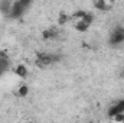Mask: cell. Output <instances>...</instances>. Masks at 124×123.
Wrapping results in <instances>:
<instances>
[{
	"mask_svg": "<svg viewBox=\"0 0 124 123\" xmlns=\"http://www.w3.org/2000/svg\"><path fill=\"white\" fill-rule=\"evenodd\" d=\"M110 4L111 3H108L107 0H95V7L100 10H110Z\"/></svg>",
	"mask_w": 124,
	"mask_h": 123,
	"instance_id": "8",
	"label": "cell"
},
{
	"mask_svg": "<svg viewBox=\"0 0 124 123\" xmlns=\"http://www.w3.org/2000/svg\"><path fill=\"white\" fill-rule=\"evenodd\" d=\"M91 23H93V15H90V16H87V18H84V19H77V20H74L75 29L79 31V32H85L90 28Z\"/></svg>",
	"mask_w": 124,
	"mask_h": 123,
	"instance_id": "3",
	"label": "cell"
},
{
	"mask_svg": "<svg viewBox=\"0 0 124 123\" xmlns=\"http://www.w3.org/2000/svg\"><path fill=\"white\" fill-rule=\"evenodd\" d=\"M121 42H124V28H116L114 31L111 32L110 44L111 45H118Z\"/></svg>",
	"mask_w": 124,
	"mask_h": 123,
	"instance_id": "4",
	"label": "cell"
},
{
	"mask_svg": "<svg viewBox=\"0 0 124 123\" xmlns=\"http://www.w3.org/2000/svg\"><path fill=\"white\" fill-rule=\"evenodd\" d=\"M56 61H59V57L58 55L48 54V52H42V54H38L35 64L38 67H40V68H45V67H48V65H51V64H54V62H56Z\"/></svg>",
	"mask_w": 124,
	"mask_h": 123,
	"instance_id": "1",
	"label": "cell"
},
{
	"mask_svg": "<svg viewBox=\"0 0 124 123\" xmlns=\"http://www.w3.org/2000/svg\"><path fill=\"white\" fill-rule=\"evenodd\" d=\"M12 4H13V3H10L9 0H4V1H1V3H0V10H1L4 15H10Z\"/></svg>",
	"mask_w": 124,
	"mask_h": 123,
	"instance_id": "7",
	"label": "cell"
},
{
	"mask_svg": "<svg viewBox=\"0 0 124 123\" xmlns=\"http://www.w3.org/2000/svg\"><path fill=\"white\" fill-rule=\"evenodd\" d=\"M28 93H29L28 86H22V87L17 90V93H16V94H17L19 97H26V96H28Z\"/></svg>",
	"mask_w": 124,
	"mask_h": 123,
	"instance_id": "11",
	"label": "cell"
},
{
	"mask_svg": "<svg viewBox=\"0 0 124 123\" xmlns=\"http://www.w3.org/2000/svg\"><path fill=\"white\" fill-rule=\"evenodd\" d=\"M31 1L32 0H16V1L12 4L10 16H12V18H19V16H22V15L26 12V9L29 7Z\"/></svg>",
	"mask_w": 124,
	"mask_h": 123,
	"instance_id": "2",
	"label": "cell"
},
{
	"mask_svg": "<svg viewBox=\"0 0 124 123\" xmlns=\"http://www.w3.org/2000/svg\"><path fill=\"white\" fill-rule=\"evenodd\" d=\"M42 36H43V39H55V38L58 36V29H56V28L46 29V31H43Z\"/></svg>",
	"mask_w": 124,
	"mask_h": 123,
	"instance_id": "6",
	"label": "cell"
},
{
	"mask_svg": "<svg viewBox=\"0 0 124 123\" xmlns=\"http://www.w3.org/2000/svg\"><path fill=\"white\" fill-rule=\"evenodd\" d=\"M68 22V16L65 15V13H61L59 15V19H58V23L59 25H63V23H66Z\"/></svg>",
	"mask_w": 124,
	"mask_h": 123,
	"instance_id": "12",
	"label": "cell"
},
{
	"mask_svg": "<svg viewBox=\"0 0 124 123\" xmlns=\"http://www.w3.org/2000/svg\"><path fill=\"white\" fill-rule=\"evenodd\" d=\"M15 72H16L17 77H22V78H26L28 77V68L25 65H17L16 70H15Z\"/></svg>",
	"mask_w": 124,
	"mask_h": 123,
	"instance_id": "9",
	"label": "cell"
},
{
	"mask_svg": "<svg viewBox=\"0 0 124 123\" xmlns=\"http://www.w3.org/2000/svg\"><path fill=\"white\" fill-rule=\"evenodd\" d=\"M7 67H9V61H7V58H1V57H0V75L7 70Z\"/></svg>",
	"mask_w": 124,
	"mask_h": 123,
	"instance_id": "10",
	"label": "cell"
},
{
	"mask_svg": "<svg viewBox=\"0 0 124 123\" xmlns=\"http://www.w3.org/2000/svg\"><path fill=\"white\" fill-rule=\"evenodd\" d=\"M113 119L117 120V122H124V112L123 113H117L116 116H113Z\"/></svg>",
	"mask_w": 124,
	"mask_h": 123,
	"instance_id": "13",
	"label": "cell"
},
{
	"mask_svg": "<svg viewBox=\"0 0 124 123\" xmlns=\"http://www.w3.org/2000/svg\"><path fill=\"white\" fill-rule=\"evenodd\" d=\"M107 1H108V3H114L116 0H107Z\"/></svg>",
	"mask_w": 124,
	"mask_h": 123,
	"instance_id": "15",
	"label": "cell"
},
{
	"mask_svg": "<svg viewBox=\"0 0 124 123\" xmlns=\"http://www.w3.org/2000/svg\"><path fill=\"white\" fill-rule=\"evenodd\" d=\"M0 57H1V58H6V52H4V51H0Z\"/></svg>",
	"mask_w": 124,
	"mask_h": 123,
	"instance_id": "14",
	"label": "cell"
},
{
	"mask_svg": "<svg viewBox=\"0 0 124 123\" xmlns=\"http://www.w3.org/2000/svg\"><path fill=\"white\" fill-rule=\"evenodd\" d=\"M124 112V100H120L116 106H113L111 109H110V116L113 117V116H116L117 113H123Z\"/></svg>",
	"mask_w": 124,
	"mask_h": 123,
	"instance_id": "5",
	"label": "cell"
}]
</instances>
